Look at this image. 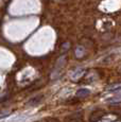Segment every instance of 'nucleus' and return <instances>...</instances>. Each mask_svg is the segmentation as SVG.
I'll use <instances>...</instances> for the list:
<instances>
[{
	"mask_svg": "<svg viewBox=\"0 0 121 122\" xmlns=\"http://www.w3.org/2000/svg\"><path fill=\"white\" fill-rule=\"evenodd\" d=\"M105 114H106V112H104L103 109H100V108L95 109V111H92L91 114H90L89 121L90 122H98V121H100L104 116H105Z\"/></svg>",
	"mask_w": 121,
	"mask_h": 122,
	"instance_id": "f257e3e1",
	"label": "nucleus"
},
{
	"mask_svg": "<svg viewBox=\"0 0 121 122\" xmlns=\"http://www.w3.org/2000/svg\"><path fill=\"white\" fill-rule=\"evenodd\" d=\"M43 99H44V96H43V95L35 96V97L31 98V99L28 101L27 105H29V106H36V105H38L39 103L43 101Z\"/></svg>",
	"mask_w": 121,
	"mask_h": 122,
	"instance_id": "f03ea898",
	"label": "nucleus"
},
{
	"mask_svg": "<svg viewBox=\"0 0 121 122\" xmlns=\"http://www.w3.org/2000/svg\"><path fill=\"white\" fill-rule=\"evenodd\" d=\"M90 91L88 90V89L86 88H82V89H79L78 91H76V97L79 98H85L87 97V96H89Z\"/></svg>",
	"mask_w": 121,
	"mask_h": 122,
	"instance_id": "7ed1b4c3",
	"label": "nucleus"
},
{
	"mask_svg": "<svg viewBox=\"0 0 121 122\" xmlns=\"http://www.w3.org/2000/svg\"><path fill=\"white\" fill-rule=\"evenodd\" d=\"M107 102L111 103V104H113V103H120L121 102V95H117L113 98H109V99H107Z\"/></svg>",
	"mask_w": 121,
	"mask_h": 122,
	"instance_id": "20e7f679",
	"label": "nucleus"
},
{
	"mask_svg": "<svg viewBox=\"0 0 121 122\" xmlns=\"http://www.w3.org/2000/svg\"><path fill=\"white\" fill-rule=\"evenodd\" d=\"M120 89H121V83L113 84L111 86L107 87V90L108 91H117V90H120Z\"/></svg>",
	"mask_w": 121,
	"mask_h": 122,
	"instance_id": "39448f33",
	"label": "nucleus"
},
{
	"mask_svg": "<svg viewBox=\"0 0 121 122\" xmlns=\"http://www.w3.org/2000/svg\"><path fill=\"white\" fill-rule=\"evenodd\" d=\"M45 122H60L59 119H55V118H47L45 120Z\"/></svg>",
	"mask_w": 121,
	"mask_h": 122,
	"instance_id": "423d86ee",
	"label": "nucleus"
},
{
	"mask_svg": "<svg viewBox=\"0 0 121 122\" xmlns=\"http://www.w3.org/2000/svg\"><path fill=\"white\" fill-rule=\"evenodd\" d=\"M70 122H81L80 120H78V119H74V120H71Z\"/></svg>",
	"mask_w": 121,
	"mask_h": 122,
	"instance_id": "0eeeda50",
	"label": "nucleus"
}]
</instances>
